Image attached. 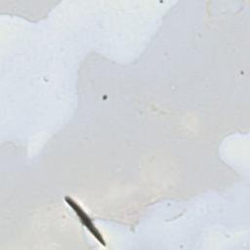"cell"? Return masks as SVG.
<instances>
[{
	"mask_svg": "<svg viewBox=\"0 0 250 250\" xmlns=\"http://www.w3.org/2000/svg\"><path fill=\"white\" fill-rule=\"evenodd\" d=\"M65 201H66L67 204L74 210L75 214L78 216V218H79V220L81 221V223L83 224V226H84L85 228H87V229L92 233V235L95 236V237L98 239V241H99L100 243H102L103 245H105V242H104V239L103 236H102V233H101V232L99 231V229L95 227V225H94L92 219L85 213V211H84L75 201H73L71 198L65 197Z\"/></svg>",
	"mask_w": 250,
	"mask_h": 250,
	"instance_id": "obj_1",
	"label": "cell"
}]
</instances>
